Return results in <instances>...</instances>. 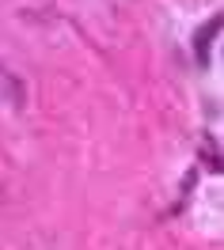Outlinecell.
<instances>
[{
    "instance_id": "cell-1",
    "label": "cell",
    "mask_w": 224,
    "mask_h": 250,
    "mask_svg": "<svg viewBox=\"0 0 224 250\" xmlns=\"http://www.w3.org/2000/svg\"><path fill=\"white\" fill-rule=\"evenodd\" d=\"M217 31H221V16H213V19L205 23V31H198V34H194V57H198L202 64L209 61V46H213Z\"/></svg>"
},
{
    "instance_id": "cell-2",
    "label": "cell",
    "mask_w": 224,
    "mask_h": 250,
    "mask_svg": "<svg viewBox=\"0 0 224 250\" xmlns=\"http://www.w3.org/2000/svg\"><path fill=\"white\" fill-rule=\"evenodd\" d=\"M198 156L205 159V167L213 174H221V156H217V137H202V152Z\"/></svg>"
}]
</instances>
